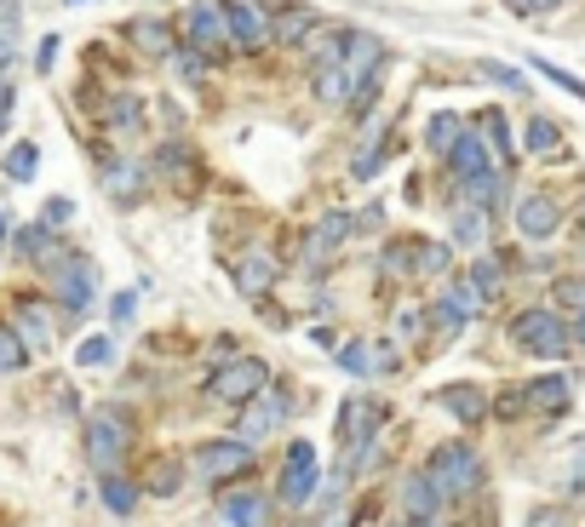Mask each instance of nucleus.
Listing matches in <instances>:
<instances>
[{
    "label": "nucleus",
    "mask_w": 585,
    "mask_h": 527,
    "mask_svg": "<svg viewBox=\"0 0 585 527\" xmlns=\"http://www.w3.org/2000/svg\"><path fill=\"white\" fill-rule=\"evenodd\" d=\"M339 368L356 373V378H379V373L396 368V350L391 344H345V350H339Z\"/></svg>",
    "instance_id": "nucleus-14"
},
{
    "label": "nucleus",
    "mask_w": 585,
    "mask_h": 527,
    "mask_svg": "<svg viewBox=\"0 0 585 527\" xmlns=\"http://www.w3.org/2000/svg\"><path fill=\"white\" fill-rule=\"evenodd\" d=\"M482 80H494V87H506V92H522L529 80H522L511 64H482Z\"/></svg>",
    "instance_id": "nucleus-41"
},
{
    "label": "nucleus",
    "mask_w": 585,
    "mask_h": 527,
    "mask_svg": "<svg viewBox=\"0 0 585 527\" xmlns=\"http://www.w3.org/2000/svg\"><path fill=\"white\" fill-rule=\"evenodd\" d=\"M17 253H24V258H40V253H52V235H47V224L17 235Z\"/></svg>",
    "instance_id": "nucleus-43"
},
{
    "label": "nucleus",
    "mask_w": 585,
    "mask_h": 527,
    "mask_svg": "<svg viewBox=\"0 0 585 527\" xmlns=\"http://www.w3.org/2000/svg\"><path fill=\"white\" fill-rule=\"evenodd\" d=\"M419 527H431V522H419Z\"/></svg>",
    "instance_id": "nucleus-51"
},
{
    "label": "nucleus",
    "mask_w": 585,
    "mask_h": 527,
    "mask_svg": "<svg viewBox=\"0 0 585 527\" xmlns=\"http://www.w3.org/2000/svg\"><path fill=\"white\" fill-rule=\"evenodd\" d=\"M316 98H321V104H345V98H351L345 69H339V64H316Z\"/></svg>",
    "instance_id": "nucleus-27"
},
{
    "label": "nucleus",
    "mask_w": 585,
    "mask_h": 527,
    "mask_svg": "<svg viewBox=\"0 0 585 527\" xmlns=\"http://www.w3.org/2000/svg\"><path fill=\"white\" fill-rule=\"evenodd\" d=\"M351 230H356V218H351V213H328V218H321V224L305 235V258H310V264H316V258H328Z\"/></svg>",
    "instance_id": "nucleus-18"
},
{
    "label": "nucleus",
    "mask_w": 585,
    "mask_h": 527,
    "mask_svg": "<svg viewBox=\"0 0 585 527\" xmlns=\"http://www.w3.org/2000/svg\"><path fill=\"white\" fill-rule=\"evenodd\" d=\"M225 527H265V499L258 493H230L225 499Z\"/></svg>",
    "instance_id": "nucleus-24"
},
{
    "label": "nucleus",
    "mask_w": 585,
    "mask_h": 527,
    "mask_svg": "<svg viewBox=\"0 0 585 527\" xmlns=\"http://www.w3.org/2000/svg\"><path fill=\"white\" fill-rule=\"evenodd\" d=\"M29 361V350H24V338L12 333V321H0V373H17Z\"/></svg>",
    "instance_id": "nucleus-28"
},
{
    "label": "nucleus",
    "mask_w": 585,
    "mask_h": 527,
    "mask_svg": "<svg viewBox=\"0 0 585 527\" xmlns=\"http://www.w3.org/2000/svg\"><path fill=\"white\" fill-rule=\"evenodd\" d=\"M557 298H562V304H580V310H585V281H562Z\"/></svg>",
    "instance_id": "nucleus-47"
},
{
    "label": "nucleus",
    "mask_w": 585,
    "mask_h": 527,
    "mask_svg": "<svg viewBox=\"0 0 585 527\" xmlns=\"http://www.w3.org/2000/svg\"><path fill=\"white\" fill-rule=\"evenodd\" d=\"M110 316H115V327H127V321L138 316V293H132V287L115 293V298H110Z\"/></svg>",
    "instance_id": "nucleus-44"
},
{
    "label": "nucleus",
    "mask_w": 585,
    "mask_h": 527,
    "mask_svg": "<svg viewBox=\"0 0 585 527\" xmlns=\"http://www.w3.org/2000/svg\"><path fill=\"white\" fill-rule=\"evenodd\" d=\"M574 344H580V350H585V310H580V321H574V333H569Z\"/></svg>",
    "instance_id": "nucleus-50"
},
{
    "label": "nucleus",
    "mask_w": 585,
    "mask_h": 527,
    "mask_svg": "<svg viewBox=\"0 0 585 527\" xmlns=\"http://www.w3.org/2000/svg\"><path fill=\"white\" fill-rule=\"evenodd\" d=\"M12 333L24 338L29 356H47L52 350V316H47V304H40V298H17L12 304Z\"/></svg>",
    "instance_id": "nucleus-9"
},
{
    "label": "nucleus",
    "mask_w": 585,
    "mask_h": 527,
    "mask_svg": "<svg viewBox=\"0 0 585 527\" xmlns=\"http://www.w3.org/2000/svg\"><path fill=\"white\" fill-rule=\"evenodd\" d=\"M482 132H488V144H494V155L499 160H506V167H511V132H506V115H482Z\"/></svg>",
    "instance_id": "nucleus-32"
},
{
    "label": "nucleus",
    "mask_w": 585,
    "mask_h": 527,
    "mask_svg": "<svg viewBox=\"0 0 585 527\" xmlns=\"http://www.w3.org/2000/svg\"><path fill=\"white\" fill-rule=\"evenodd\" d=\"M454 241H459V247H476V241H482V213L476 207L454 213Z\"/></svg>",
    "instance_id": "nucleus-34"
},
{
    "label": "nucleus",
    "mask_w": 585,
    "mask_h": 527,
    "mask_svg": "<svg viewBox=\"0 0 585 527\" xmlns=\"http://www.w3.org/2000/svg\"><path fill=\"white\" fill-rule=\"evenodd\" d=\"M476 310H482V293L471 287V275H466V281H454V287L442 293V304H436V327H442V333H459Z\"/></svg>",
    "instance_id": "nucleus-11"
},
{
    "label": "nucleus",
    "mask_w": 585,
    "mask_h": 527,
    "mask_svg": "<svg viewBox=\"0 0 585 527\" xmlns=\"http://www.w3.org/2000/svg\"><path fill=\"white\" fill-rule=\"evenodd\" d=\"M316 488H321V481H316V448H310V441H293V448H288V464H281V499H288V504H305Z\"/></svg>",
    "instance_id": "nucleus-8"
},
{
    "label": "nucleus",
    "mask_w": 585,
    "mask_h": 527,
    "mask_svg": "<svg viewBox=\"0 0 585 527\" xmlns=\"http://www.w3.org/2000/svg\"><path fill=\"white\" fill-rule=\"evenodd\" d=\"M529 527H562V511H539Z\"/></svg>",
    "instance_id": "nucleus-48"
},
{
    "label": "nucleus",
    "mask_w": 585,
    "mask_h": 527,
    "mask_svg": "<svg viewBox=\"0 0 585 527\" xmlns=\"http://www.w3.org/2000/svg\"><path fill=\"white\" fill-rule=\"evenodd\" d=\"M7 235H12V213L0 207V247H7Z\"/></svg>",
    "instance_id": "nucleus-49"
},
{
    "label": "nucleus",
    "mask_w": 585,
    "mask_h": 527,
    "mask_svg": "<svg viewBox=\"0 0 585 527\" xmlns=\"http://www.w3.org/2000/svg\"><path fill=\"white\" fill-rule=\"evenodd\" d=\"M425 481L442 499H466L482 488V459L466 448V441H442V448L425 459Z\"/></svg>",
    "instance_id": "nucleus-2"
},
{
    "label": "nucleus",
    "mask_w": 585,
    "mask_h": 527,
    "mask_svg": "<svg viewBox=\"0 0 585 527\" xmlns=\"http://www.w3.org/2000/svg\"><path fill=\"white\" fill-rule=\"evenodd\" d=\"M511 344L522 356H539V361H557V356H569V327L551 316V310H522L511 321Z\"/></svg>",
    "instance_id": "nucleus-4"
},
{
    "label": "nucleus",
    "mask_w": 585,
    "mask_h": 527,
    "mask_svg": "<svg viewBox=\"0 0 585 527\" xmlns=\"http://www.w3.org/2000/svg\"><path fill=\"white\" fill-rule=\"evenodd\" d=\"M35 144H12V155H7V178H12V184H29V178H35Z\"/></svg>",
    "instance_id": "nucleus-29"
},
{
    "label": "nucleus",
    "mask_w": 585,
    "mask_h": 527,
    "mask_svg": "<svg viewBox=\"0 0 585 527\" xmlns=\"http://www.w3.org/2000/svg\"><path fill=\"white\" fill-rule=\"evenodd\" d=\"M557 144H562V132L551 127V120H529V150L534 155H551Z\"/></svg>",
    "instance_id": "nucleus-37"
},
{
    "label": "nucleus",
    "mask_w": 585,
    "mask_h": 527,
    "mask_svg": "<svg viewBox=\"0 0 585 527\" xmlns=\"http://www.w3.org/2000/svg\"><path fill=\"white\" fill-rule=\"evenodd\" d=\"M185 35H190V47H230L225 7H218V0H201V7H190V17H185Z\"/></svg>",
    "instance_id": "nucleus-13"
},
{
    "label": "nucleus",
    "mask_w": 585,
    "mask_h": 527,
    "mask_svg": "<svg viewBox=\"0 0 585 527\" xmlns=\"http://www.w3.org/2000/svg\"><path fill=\"white\" fill-rule=\"evenodd\" d=\"M138 115H144V98L120 92V98H110V104H104V127H110V132H132Z\"/></svg>",
    "instance_id": "nucleus-26"
},
{
    "label": "nucleus",
    "mask_w": 585,
    "mask_h": 527,
    "mask_svg": "<svg viewBox=\"0 0 585 527\" xmlns=\"http://www.w3.org/2000/svg\"><path fill=\"white\" fill-rule=\"evenodd\" d=\"M75 7H80V0H75Z\"/></svg>",
    "instance_id": "nucleus-52"
},
{
    "label": "nucleus",
    "mask_w": 585,
    "mask_h": 527,
    "mask_svg": "<svg viewBox=\"0 0 585 527\" xmlns=\"http://www.w3.org/2000/svg\"><path fill=\"white\" fill-rule=\"evenodd\" d=\"M132 441H138V419L127 408H115V401H104V408L87 419V453H92L98 471H115Z\"/></svg>",
    "instance_id": "nucleus-1"
},
{
    "label": "nucleus",
    "mask_w": 585,
    "mask_h": 527,
    "mask_svg": "<svg viewBox=\"0 0 585 527\" xmlns=\"http://www.w3.org/2000/svg\"><path fill=\"white\" fill-rule=\"evenodd\" d=\"M69 218H75V207H69L64 195H58V201H47V213H40V224H52V230H58V224H69Z\"/></svg>",
    "instance_id": "nucleus-45"
},
{
    "label": "nucleus",
    "mask_w": 585,
    "mask_h": 527,
    "mask_svg": "<svg viewBox=\"0 0 585 527\" xmlns=\"http://www.w3.org/2000/svg\"><path fill=\"white\" fill-rule=\"evenodd\" d=\"M431 150H454V138H459V127H454V115H431Z\"/></svg>",
    "instance_id": "nucleus-42"
},
{
    "label": "nucleus",
    "mask_w": 585,
    "mask_h": 527,
    "mask_svg": "<svg viewBox=\"0 0 585 527\" xmlns=\"http://www.w3.org/2000/svg\"><path fill=\"white\" fill-rule=\"evenodd\" d=\"M155 167H161V178H173V184H185V172H190V155L178 150V144H167L155 155Z\"/></svg>",
    "instance_id": "nucleus-36"
},
{
    "label": "nucleus",
    "mask_w": 585,
    "mask_h": 527,
    "mask_svg": "<svg viewBox=\"0 0 585 527\" xmlns=\"http://www.w3.org/2000/svg\"><path fill=\"white\" fill-rule=\"evenodd\" d=\"M281 413H288V401H276V396L265 390L258 401H247V413H241L236 436H241V441H258V436H270L276 424H281Z\"/></svg>",
    "instance_id": "nucleus-16"
},
{
    "label": "nucleus",
    "mask_w": 585,
    "mask_h": 527,
    "mask_svg": "<svg viewBox=\"0 0 585 527\" xmlns=\"http://www.w3.org/2000/svg\"><path fill=\"white\" fill-rule=\"evenodd\" d=\"M471 287L482 293V304H488V298L499 293V264H494V258H482L476 270H471Z\"/></svg>",
    "instance_id": "nucleus-38"
},
{
    "label": "nucleus",
    "mask_w": 585,
    "mask_h": 527,
    "mask_svg": "<svg viewBox=\"0 0 585 527\" xmlns=\"http://www.w3.org/2000/svg\"><path fill=\"white\" fill-rule=\"evenodd\" d=\"M225 7V29H230V47H265V40L276 35L270 29V12L265 7H253V0H218Z\"/></svg>",
    "instance_id": "nucleus-7"
},
{
    "label": "nucleus",
    "mask_w": 585,
    "mask_h": 527,
    "mask_svg": "<svg viewBox=\"0 0 585 527\" xmlns=\"http://www.w3.org/2000/svg\"><path fill=\"white\" fill-rule=\"evenodd\" d=\"M236 287L247 293V298H258V293H270L276 287V258L270 253H247V258H236Z\"/></svg>",
    "instance_id": "nucleus-17"
},
{
    "label": "nucleus",
    "mask_w": 585,
    "mask_h": 527,
    "mask_svg": "<svg viewBox=\"0 0 585 527\" xmlns=\"http://www.w3.org/2000/svg\"><path fill=\"white\" fill-rule=\"evenodd\" d=\"M414 270H419V275H442V270H448V247H442V241H419Z\"/></svg>",
    "instance_id": "nucleus-33"
},
{
    "label": "nucleus",
    "mask_w": 585,
    "mask_h": 527,
    "mask_svg": "<svg viewBox=\"0 0 585 527\" xmlns=\"http://www.w3.org/2000/svg\"><path fill=\"white\" fill-rule=\"evenodd\" d=\"M265 390H270V368L258 356H230L207 384V396L225 401V408H247V401H258Z\"/></svg>",
    "instance_id": "nucleus-3"
},
{
    "label": "nucleus",
    "mask_w": 585,
    "mask_h": 527,
    "mask_svg": "<svg viewBox=\"0 0 585 527\" xmlns=\"http://www.w3.org/2000/svg\"><path fill=\"white\" fill-rule=\"evenodd\" d=\"M270 29H276L281 40H305V35L316 29V12H310V7H281V12H270Z\"/></svg>",
    "instance_id": "nucleus-25"
},
{
    "label": "nucleus",
    "mask_w": 585,
    "mask_h": 527,
    "mask_svg": "<svg viewBox=\"0 0 585 527\" xmlns=\"http://www.w3.org/2000/svg\"><path fill=\"white\" fill-rule=\"evenodd\" d=\"M144 481H150V493H178V459H155Z\"/></svg>",
    "instance_id": "nucleus-31"
},
{
    "label": "nucleus",
    "mask_w": 585,
    "mask_h": 527,
    "mask_svg": "<svg viewBox=\"0 0 585 527\" xmlns=\"http://www.w3.org/2000/svg\"><path fill=\"white\" fill-rule=\"evenodd\" d=\"M195 481H207V488H218V481H230V476H241V471H253V441H207V448L195 453Z\"/></svg>",
    "instance_id": "nucleus-6"
},
{
    "label": "nucleus",
    "mask_w": 585,
    "mask_h": 527,
    "mask_svg": "<svg viewBox=\"0 0 585 527\" xmlns=\"http://www.w3.org/2000/svg\"><path fill=\"white\" fill-rule=\"evenodd\" d=\"M75 361H80V368H110V361H115V344H110V338H80Z\"/></svg>",
    "instance_id": "nucleus-30"
},
{
    "label": "nucleus",
    "mask_w": 585,
    "mask_h": 527,
    "mask_svg": "<svg viewBox=\"0 0 585 527\" xmlns=\"http://www.w3.org/2000/svg\"><path fill=\"white\" fill-rule=\"evenodd\" d=\"M379 57H385V47H379L373 35H345V52H339V69H345L351 87H368L373 69H379Z\"/></svg>",
    "instance_id": "nucleus-10"
},
{
    "label": "nucleus",
    "mask_w": 585,
    "mask_h": 527,
    "mask_svg": "<svg viewBox=\"0 0 585 527\" xmlns=\"http://www.w3.org/2000/svg\"><path fill=\"white\" fill-rule=\"evenodd\" d=\"M104 190L115 201H138L144 195V167L138 160H115V167H104Z\"/></svg>",
    "instance_id": "nucleus-20"
},
{
    "label": "nucleus",
    "mask_w": 585,
    "mask_h": 527,
    "mask_svg": "<svg viewBox=\"0 0 585 527\" xmlns=\"http://www.w3.org/2000/svg\"><path fill=\"white\" fill-rule=\"evenodd\" d=\"M436 504H442V493L425 481V471H419V476L408 481V488H402V511H408L414 522H431V516H436Z\"/></svg>",
    "instance_id": "nucleus-21"
},
{
    "label": "nucleus",
    "mask_w": 585,
    "mask_h": 527,
    "mask_svg": "<svg viewBox=\"0 0 585 527\" xmlns=\"http://www.w3.org/2000/svg\"><path fill=\"white\" fill-rule=\"evenodd\" d=\"M173 75L178 80H201V75H207V57H201L195 47L190 52H173Z\"/></svg>",
    "instance_id": "nucleus-40"
},
{
    "label": "nucleus",
    "mask_w": 585,
    "mask_h": 527,
    "mask_svg": "<svg viewBox=\"0 0 585 527\" xmlns=\"http://www.w3.org/2000/svg\"><path fill=\"white\" fill-rule=\"evenodd\" d=\"M47 281H52L58 304H64V316H87V304H92V258H80V253H58Z\"/></svg>",
    "instance_id": "nucleus-5"
},
{
    "label": "nucleus",
    "mask_w": 585,
    "mask_h": 527,
    "mask_svg": "<svg viewBox=\"0 0 585 527\" xmlns=\"http://www.w3.org/2000/svg\"><path fill=\"white\" fill-rule=\"evenodd\" d=\"M522 396H529V408H539V413H562V408H569V396H574V384L569 378H539Z\"/></svg>",
    "instance_id": "nucleus-22"
},
{
    "label": "nucleus",
    "mask_w": 585,
    "mask_h": 527,
    "mask_svg": "<svg viewBox=\"0 0 585 527\" xmlns=\"http://www.w3.org/2000/svg\"><path fill=\"white\" fill-rule=\"evenodd\" d=\"M379 419H385V408L379 401H368V396H351L345 401V413H339V441L345 448H361L373 430H379Z\"/></svg>",
    "instance_id": "nucleus-12"
},
{
    "label": "nucleus",
    "mask_w": 585,
    "mask_h": 527,
    "mask_svg": "<svg viewBox=\"0 0 585 527\" xmlns=\"http://www.w3.org/2000/svg\"><path fill=\"white\" fill-rule=\"evenodd\" d=\"M557 224H562V213H557V201H551V195H529V201L517 207V230L529 235V241L557 235Z\"/></svg>",
    "instance_id": "nucleus-15"
},
{
    "label": "nucleus",
    "mask_w": 585,
    "mask_h": 527,
    "mask_svg": "<svg viewBox=\"0 0 585 527\" xmlns=\"http://www.w3.org/2000/svg\"><path fill=\"white\" fill-rule=\"evenodd\" d=\"M442 408H448L459 424H476L488 413V401H482V390H471V384H454V390H442Z\"/></svg>",
    "instance_id": "nucleus-23"
},
{
    "label": "nucleus",
    "mask_w": 585,
    "mask_h": 527,
    "mask_svg": "<svg viewBox=\"0 0 585 527\" xmlns=\"http://www.w3.org/2000/svg\"><path fill=\"white\" fill-rule=\"evenodd\" d=\"M534 69H539V75H551V87H562V92H574L580 104H585V80H574L569 69H557V64H546V57H534Z\"/></svg>",
    "instance_id": "nucleus-39"
},
{
    "label": "nucleus",
    "mask_w": 585,
    "mask_h": 527,
    "mask_svg": "<svg viewBox=\"0 0 585 527\" xmlns=\"http://www.w3.org/2000/svg\"><path fill=\"white\" fill-rule=\"evenodd\" d=\"M104 504L115 516H132V504H138V493H132V481H120V476H110L104 481Z\"/></svg>",
    "instance_id": "nucleus-35"
},
{
    "label": "nucleus",
    "mask_w": 585,
    "mask_h": 527,
    "mask_svg": "<svg viewBox=\"0 0 585 527\" xmlns=\"http://www.w3.org/2000/svg\"><path fill=\"white\" fill-rule=\"evenodd\" d=\"M396 333H402V338H419V333H425V316H419V310H402V316H396Z\"/></svg>",
    "instance_id": "nucleus-46"
},
{
    "label": "nucleus",
    "mask_w": 585,
    "mask_h": 527,
    "mask_svg": "<svg viewBox=\"0 0 585 527\" xmlns=\"http://www.w3.org/2000/svg\"><path fill=\"white\" fill-rule=\"evenodd\" d=\"M127 40L138 52H150V57H173V35L161 17H138V24H127Z\"/></svg>",
    "instance_id": "nucleus-19"
}]
</instances>
